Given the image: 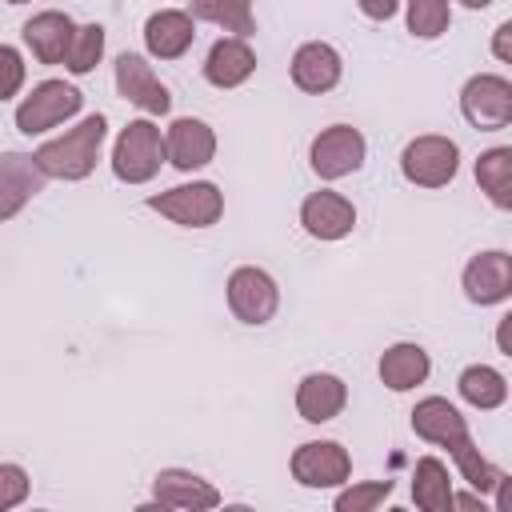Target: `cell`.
Masks as SVG:
<instances>
[{
  "label": "cell",
  "instance_id": "cell-8",
  "mask_svg": "<svg viewBox=\"0 0 512 512\" xmlns=\"http://www.w3.org/2000/svg\"><path fill=\"white\" fill-rule=\"evenodd\" d=\"M460 116L480 132H500L512 124V80L500 72H476L460 88Z\"/></svg>",
  "mask_w": 512,
  "mask_h": 512
},
{
  "label": "cell",
  "instance_id": "cell-19",
  "mask_svg": "<svg viewBox=\"0 0 512 512\" xmlns=\"http://www.w3.org/2000/svg\"><path fill=\"white\" fill-rule=\"evenodd\" d=\"M196 40V20L188 8H160L144 20V48L156 60H180Z\"/></svg>",
  "mask_w": 512,
  "mask_h": 512
},
{
  "label": "cell",
  "instance_id": "cell-26",
  "mask_svg": "<svg viewBox=\"0 0 512 512\" xmlns=\"http://www.w3.org/2000/svg\"><path fill=\"white\" fill-rule=\"evenodd\" d=\"M188 16L224 28L228 36H252L256 32V12L252 0H188Z\"/></svg>",
  "mask_w": 512,
  "mask_h": 512
},
{
  "label": "cell",
  "instance_id": "cell-6",
  "mask_svg": "<svg viewBox=\"0 0 512 512\" xmlns=\"http://www.w3.org/2000/svg\"><path fill=\"white\" fill-rule=\"evenodd\" d=\"M148 208L180 228H212L224 216V192L212 180H192V184H176L168 192H152Z\"/></svg>",
  "mask_w": 512,
  "mask_h": 512
},
{
  "label": "cell",
  "instance_id": "cell-35",
  "mask_svg": "<svg viewBox=\"0 0 512 512\" xmlns=\"http://www.w3.org/2000/svg\"><path fill=\"white\" fill-rule=\"evenodd\" d=\"M460 4H464V8H472V12H480V8H488L492 0H460Z\"/></svg>",
  "mask_w": 512,
  "mask_h": 512
},
{
  "label": "cell",
  "instance_id": "cell-28",
  "mask_svg": "<svg viewBox=\"0 0 512 512\" xmlns=\"http://www.w3.org/2000/svg\"><path fill=\"white\" fill-rule=\"evenodd\" d=\"M104 40H108L104 24H76V36H72V44H68L64 68H68L72 76H88V72L104 60Z\"/></svg>",
  "mask_w": 512,
  "mask_h": 512
},
{
  "label": "cell",
  "instance_id": "cell-34",
  "mask_svg": "<svg viewBox=\"0 0 512 512\" xmlns=\"http://www.w3.org/2000/svg\"><path fill=\"white\" fill-rule=\"evenodd\" d=\"M508 324H512V316H500V328H496V348H500L504 356H512V344H508Z\"/></svg>",
  "mask_w": 512,
  "mask_h": 512
},
{
  "label": "cell",
  "instance_id": "cell-33",
  "mask_svg": "<svg viewBox=\"0 0 512 512\" xmlns=\"http://www.w3.org/2000/svg\"><path fill=\"white\" fill-rule=\"evenodd\" d=\"M492 56L500 64H512V20H504L496 32H492Z\"/></svg>",
  "mask_w": 512,
  "mask_h": 512
},
{
  "label": "cell",
  "instance_id": "cell-25",
  "mask_svg": "<svg viewBox=\"0 0 512 512\" xmlns=\"http://www.w3.org/2000/svg\"><path fill=\"white\" fill-rule=\"evenodd\" d=\"M476 184H480V192L500 212L512 208V148L508 144H496V148L480 152V160H476Z\"/></svg>",
  "mask_w": 512,
  "mask_h": 512
},
{
  "label": "cell",
  "instance_id": "cell-20",
  "mask_svg": "<svg viewBox=\"0 0 512 512\" xmlns=\"http://www.w3.org/2000/svg\"><path fill=\"white\" fill-rule=\"evenodd\" d=\"M256 72V52L244 36H220L204 56V80L212 88H240Z\"/></svg>",
  "mask_w": 512,
  "mask_h": 512
},
{
  "label": "cell",
  "instance_id": "cell-2",
  "mask_svg": "<svg viewBox=\"0 0 512 512\" xmlns=\"http://www.w3.org/2000/svg\"><path fill=\"white\" fill-rule=\"evenodd\" d=\"M104 136H108V120H104L100 112H92V116H84L80 124H72L64 136L44 140V144L32 152V160H36V168H40L48 180H68V184H76V180H88V176H92V168H96V160H100V148H104Z\"/></svg>",
  "mask_w": 512,
  "mask_h": 512
},
{
  "label": "cell",
  "instance_id": "cell-3",
  "mask_svg": "<svg viewBox=\"0 0 512 512\" xmlns=\"http://www.w3.org/2000/svg\"><path fill=\"white\" fill-rule=\"evenodd\" d=\"M164 160V132L156 120H128L112 144V176L120 184H148Z\"/></svg>",
  "mask_w": 512,
  "mask_h": 512
},
{
  "label": "cell",
  "instance_id": "cell-18",
  "mask_svg": "<svg viewBox=\"0 0 512 512\" xmlns=\"http://www.w3.org/2000/svg\"><path fill=\"white\" fill-rule=\"evenodd\" d=\"M72 36H76V20H72L68 12H56V8L36 12V16L24 20V28H20L24 48H28L40 64H64Z\"/></svg>",
  "mask_w": 512,
  "mask_h": 512
},
{
  "label": "cell",
  "instance_id": "cell-32",
  "mask_svg": "<svg viewBox=\"0 0 512 512\" xmlns=\"http://www.w3.org/2000/svg\"><path fill=\"white\" fill-rule=\"evenodd\" d=\"M356 8H360L368 20L384 24V20H392V16L400 12V0H356Z\"/></svg>",
  "mask_w": 512,
  "mask_h": 512
},
{
  "label": "cell",
  "instance_id": "cell-13",
  "mask_svg": "<svg viewBox=\"0 0 512 512\" xmlns=\"http://www.w3.org/2000/svg\"><path fill=\"white\" fill-rule=\"evenodd\" d=\"M460 288L472 304L480 308H492V304H504L512 296V256L504 248H488V252H476L464 272H460Z\"/></svg>",
  "mask_w": 512,
  "mask_h": 512
},
{
  "label": "cell",
  "instance_id": "cell-22",
  "mask_svg": "<svg viewBox=\"0 0 512 512\" xmlns=\"http://www.w3.org/2000/svg\"><path fill=\"white\" fill-rule=\"evenodd\" d=\"M376 372H380V384L388 392H412L432 376V356L416 340H400V344H388L380 352V368Z\"/></svg>",
  "mask_w": 512,
  "mask_h": 512
},
{
  "label": "cell",
  "instance_id": "cell-15",
  "mask_svg": "<svg viewBox=\"0 0 512 512\" xmlns=\"http://www.w3.org/2000/svg\"><path fill=\"white\" fill-rule=\"evenodd\" d=\"M300 228L320 240V244H332V240H344L352 236L356 228V204L332 188H320V192H308L304 204H300Z\"/></svg>",
  "mask_w": 512,
  "mask_h": 512
},
{
  "label": "cell",
  "instance_id": "cell-11",
  "mask_svg": "<svg viewBox=\"0 0 512 512\" xmlns=\"http://www.w3.org/2000/svg\"><path fill=\"white\" fill-rule=\"evenodd\" d=\"M112 80H116V92L128 104H136L144 116H168L172 112L168 84H160V76L152 72V64L140 52H120L112 64Z\"/></svg>",
  "mask_w": 512,
  "mask_h": 512
},
{
  "label": "cell",
  "instance_id": "cell-29",
  "mask_svg": "<svg viewBox=\"0 0 512 512\" xmlns=\"http://www.w3.org/2000/svg\"><path fill=\"white\" fill-rule=\"evenodd\" d=\"M392 496V480H360V484H340L332 508L336 512H376Z\"/></svg>",
  "mask_w": 512,
  "mask_h": 512
},
{
  "label": "cell",
  "instance_id": "cell-23",
  "mask_svg": "<svg viewBox=\"0 0 512 512\" xmlns=\"http://www.w3.org/2000/svg\"><path fill=\"white\" fill-rule=\"evenodd\" d=\"M412 504L420 512H452V476L440 456H420L412 468Z\"/></svg>",
  "mask_w": 512,
  "mask_h": 512
},
{
  "label": "cell",
  "instance_id": "cell-5",
  "mask_svg": "<svg viewBox=\"0 0 512 512\" xmlns=\"http://www.w3.org/2000/svg\"><path fill=\"white\" fill-rule=\"evenodd\" d=\"M84 108V92L68 80H40L20 104H16V128L24 136H44L72 120Z\"/></svg>",
  "mask_w": 512,
  "mask_h": 512
},
{
  "label": "cell",
  "instance_id": "cell-31",
  "mask_svg": "<svg viewBox=\"0 0 512 512\" xmlns=\"http://www.w3.org/2000/svg\"><path fill=\"white\" fill-rule=\"evenodd\" d=\"M28 492H32L28 472L20 464H12V460H0V512L20 508L28 500Z\"/></svg>",
  "mask_w": 512,
  "mask_h": 512
},
{
  "label": "cell",
  "instance_id": "cell-12",
  "mask_svg": "<svg viewBox=\"0 0 512 512\" xmlns=\"http://www.w3.org/2000/svg\"><path fill=\"white\" fill-rule=\"evenodd\" d=\"M152 504L180 508V512H208V508H220L224 496L212 480H204L192 468H160L152 476Z\"/></svg>",
  "mask_w": 512,
  "mask_h": 512
},
{
  "label": "cell",
  "instance_id": "cell-17",
  "mask_svg": "<svg viewBox=\"0 0 512 512\" xmlns=\"http://www.w3.org/2000/svg\"><path fill=\"white\" fill-rule=\"evenodd\" d=\"M48 176L28 152H0V224L20 216L32 196H40Z\"/></svg>",
  "mask_w": 512,
  "mask_h": 512
},
{
  "label": "cell",
  "instance_id": "cell-10",
  "mask_svg": "<svg viewBox=\"0 0 512 512\" xmlns=\"http://www.w3.org/2000/svg\"><path fill=\"white\" fill-rule=\"evenodd\" d=\"M288 472L300 488H340L352 476V456L340 440H308L292 452Z\"/></svg>",
  "mask_w": 512,
  "mask_h": 512
},
{
  "label": "cell",
  "instance_id": "cell-7",
  "mask_svg": "<svg viewBox=\"0 0 512 512\" xmlns=\"http://www.w3.org/2000/svg\"><path fill=\"white\" fill-rule=\"evenodd\" d=\"M364 160H368V140L352 124H328L308 144V164L320 180H344V176L360 172Z\"/></svg>",
  "mask_w": 512,
  "mask_h": 512
},
{
  "label": "cell",
  "instance_id": "cell-4",
  "mask_svg": "<svg viewBox=\"0 0 512 512\" xmlns=\"http://www.w3.org/2000/svg\"><path fill=\"white\" fill-rule=\"evenodd\" d=\"M456 172H460V148L440 132L412 136L400 152V176L416 188H448Z\"/></svg>",
  "mask_w": 512,
  "mask_h": 512
},
{
  "label": "cell",
  "instance_id": "cell-30",
  "mask_svg": "<svg viewBox=\"0 0 512 512\" xmlns=\"http://www.w3.org/2000/svg\"><path fill=\"white\" fill-rule=\"evenodd\" d=\"M24 80H28V64H24L20 48L0 44V104L12 100V96H20Z\"/></svg>",
  "mask_w": 512,
  "mask_h": 512
},
{
  "label": "cell",
  "instance_id": "cell-1",
  "mask_svg": "<svg viewBox=\"0 0 512 512\" xmlns=\"http://www.w3.org/2000/svg\"><path fill=\"white\" fill-rule=\"evenodd\" d=\"M412 432H416L420 440L436 444V448H448V456H452L460 480H464L468 488H476L480 496L492 492V484L504 476V472L476 448V440H472V432H468V420H464L460 408H456L452 400H444V396H424V400H416V408H412Z\"/></svg>",
  "mask_w": 512,
  "mask_h": 512
},
{
  "label": "cell",
  "instance_id": "cell-14",
  "mask_svg": "<svg viewBox=\"0 0 512 512\" xmlns=\"http://www.w3.org/2000/svg\"><path fill=\"white\" fill-rule=\"evenodd\" d=\"M216 156V132L200 116H176L164 132V160L176 172H200Z\"/></svg>",
  "mask_w": 512,
  "mask_h": 512
},
{
  "label": "cell",
  "instance_id": "cell-24",
  "mask_svg": "<svg viewBox=\"0 0 512 512\" xmlns=\"http://www.w3.org/2000/svg\"><path fill=\"white\" fill-rule=\"evenodd\" d=\"M456 392L464 404L480 408V412H492L508 400V376L492 364H468L460 376H456Z\"/></svg>",
  "mask_w": 512,
  "mask_h": 512
},
{
  "label": "cell",
  "instance_id": "cell-27",
  "mask_svg": "<svg viewBox=\"0 0 512 512\" xmlns=\"http://www.w3.org/2000/svg\"><path fill=\"white\" fill-rule=\"evenodd\" d=\"M404 20L416 40H440L452 24V0H404Z\"/></svg>",
  "mask_w": 512,
  "mask_h": 512
},
{
  "label": "cell",
  "instance_id": "cell-36",
  "mask_svg": "<svg viewBox=\"0 0 512 512\" xmlns=\"http://www.w3.org/2000/svg\"><path fill=\"white\" fill-rule=\"evenodd\" d=\"M4 4H28V0H4Z\"/></svg>",
  "mask_w": 512,
  "mask_h": 512
},
{
  "label": "cell",
  "instance_id": "cell-16",
  "mask_svg": "<svg viewBox=\"0 0 512 512\" xmlns=\"http://www.w3.org/2000/svg\"><path fill=\"white\" fill-rule=\"evenodd\" d=\"M288 72H292V84H296L300 92L324 96V92H332V88L340 84V76H344V56H340L328 40H308V44H300V48L292 52Z\"/></svg>",
  "mask_w": 512,
  "mask_h": 512
},
{
  "label": "cell",
  "instance_id": "cell-9",
  "mask_svg": "<svg viewBox=\"0 0 512 512\" xmlns=\"http://www.w3.org/2000/svg\"><path fill=\"white\" fill-rule=\"evenodd\" d=\"M224 296H228V312L248 328L268 324L276 316V308H280V288H276L272 272H264L256 264L232 268V276L224 284Z\"/></svg>",
  "mask_w": 512,
  "mask_h": 512
},
{
  "label": "cell",
  "instance_id": "cell-21",
  "mask_svg": "<svg viewBox=\"0 0 512 512\" xmlns=\"http://www.w3.org/2000/svg\"><path fill=\"white\" fill-rule=\"evenodd\" d=\"M348 408V384L336 372H308L296 384V412L308 424H328Z\"/></svg>",
  "mask_w": 512,
  "mask_h": 512
}]
</instances>
